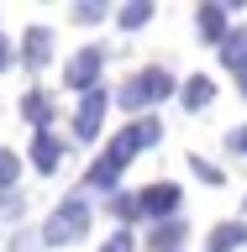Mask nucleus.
Listing matches in <instances>:
<instances>
[{"label":"nucleus","instance_id":"obj_1","mask_svg":"<svg viewBox=\"0 0 247 252\" xmlns=\"http://www.w3.org/2000/svg\"><path fill=\"white\" fill-rule=\"evenodd\" d=\"M163 142V121L158 116H137V121H126L116 137H110V147L100 158H95V168H90V179L84 184L90 189H116V179L126 173V163L137 153H147V147H158Z\"/></svg>","mask_w":247,"mask_h":252},{"label":"nucleus","instance_id":"obj_2","mask_svg":"<svg viewBox=\"0 0 247 252\" xmlns=\"http://www.w3.org/2000/svg\"><path fill=\"white\" fill-rule=\"evenodd\" d=\"M84 231H90V200H84V194H69V200H58V210L47 216L42 247H69V242H79Z\"/></svg>","mask_w":247,"mask_h":252},{"label":"nucleus","instance_id":"obj_3","mask_svg":"<svg viewBox=\"0 0 247 252\" xmlns=\"http://www.w3.org/2000/svg\"><path fill=\"white\" fill-rule=\"evenodd\" d=\"M169 94H179V84H174L169 68H142V74H132L121 90H116V105L121 110H142V105L169 100Z\"/></svg>","mask_w":247,"mask_h":252},{"label":"nucleus","instance_id":"obj_4","mask_svg":"<svg viewBox=\"0 0 247 252\" xmlns=\"http://www.w3.org/2000/svg\"><path fill=\"white\" fill-rule=\"evenodd\" d=\"M100 68H106V47H79L74 58H69V90H79V94H90V90H100Z\"/></svg>","mask_w":247,"mask_h":252},{"label":"nucleus","instance_id":"obj_5","mask_svg":"<svg viewBox=\"0 0 247 252\" xmlns=\"http://www.w3.org/2000/svg\"><path fill=\"white\" fill-rule=\"evenodd\" d=\"M179 205H184V189H179V184H147V189H142V216L153 220V226H158V220H174Z\"/></svg>","mask_w":247,"mask_h":252},{"label":"nucleus","instance_id":"obj_6","mask_svg":"<svg viewBox=\"0 0 247 252\" xmlns=\"http://www.w3.org/2000/svg\"><path fill=\"white\" fill-rule=\"evenodd\" d=\"M106 110H110V90H90L84 100H79L74 137H79V142H95V137H100V121H106Z\"/></svg>","mask_w":247,"mask_h":252},{"label":"nucleus","instance_id":"obj_7","mask_svg":"<svg viewBox=\"0 0 247 252\" xmlns=\"http://www.w3.org/2000/svg\"><path fill=\"white\" fill-rule=\"evenodd\" d=\"M47 58H53V32L47 27H27V37H21V63H27V74L47 68Z\"/></svg>","mask_w":247,"mask_h":252},{"label":"nucleus","instance_id":"obj_8","mask_svg":"<svg viewBox=\"0 0 247 252\" xmlns=\"http://www.w3.org/2000/svg\"><path fill=\"white\" fill-rule=\"evenodd\" d=\"M195 32H200L205 42H226V37H232V32H226V5H216V0H205L200 11H195Z\"/></svg>","mask_w":247,"mask_h":252},{"label":"nucleus","instance_id":"obj_9","mask_svg":"<svg viewBox=\"0 0 247 252\" xmlns=\"http://www.w3.org/2000/svg\"><path fill=\"white\" fill-rule=\"evenodd\" d=\"M63 163V142L53 131H32V168L37 173H53Z\"/></svg>","mask_w":247,"mask_h":252},{"label":"nucleus","instance_id":"obj_10","mask_svg":"<svg viewBox=\"0 0 247 252\" xmlns=\"http://www.w3.org/2000/svg\"><path fill=\"white\" fill-rule=\"evenodd\" d=\"M211 100H216V79H211V74H195V79H184V84H179V105H184L189 116H195V110H205Z\"/></svg>","mask_w":247,"mask_h":252},{"label":"nucleus","instance_id":"obj_11","mask_svg":"<svg viewBox=\"0 0 247 252\" xmlns=\"http://www.w3.org/2000/svg\"><path fill=\"white\" fill-rule=\"evenodd\" d=\"M184 236H189V220H184V216H174V220H158L153 231H147V247H153V252H174Z\"/></svg>","mask_w":247,"mask_h":252},{"label":"nucleus","instance_id":"obj_12","mask_svg":"<svg viewBox=\"0 0 247 252\" xmlns=\"http://www.w3.org/2000/svg\"><path fill=\"white\" fill-rule=\"evenodd\" d=\"M237 247H247V220H221L205 236V252H237Z\"/></svg>","mask_w":247,"mask_h":252},{"label":"nucleus","instance_id":"obj_13","mask_svg":"<svg viewBox=\"0 0 247 252\" xmlns=\"http://www.w3.org/2000/svg\"><path fill=\"white\" fill-rule=\"evenodd\" d=\"M21 116H27L37 131H53V94H47V90H27V100H21Z\"/></svg>","mask_w":247,"mask_h":252},{"label":"nucleus","instance_id":"obj_14","mask_svg":"<svg viewBox=\"0 0 247 252\" xmlns=\"http://www.w3.org/2000/svg\"><path fill=\"white\" fill-rule=\"evenodd\" d=\"M221 63H226V68H237V74H247V27L232 32V37L221 42Z\"/></svg>","mask_w":247,"mask_h":252},{"label":"nucleus","instance_id":"obj_15","mask_svg":"<svg viewBox=\"0 0 247 252\" xmlns=\"http://www.w3.org/2000/svg\"><path fill=\"white\" fill-rule=\"evenodd\" d=\"M116 21H121V32H137L153 21V0H132V5H121L116 11Z\"/></svg>","mask_w":247,"mask_h":252},{"label":"nucleus","instance_id":"obj_16","mask_svg":"<svg viewBox=\"0 0 247 252\" xmlns=\"http://www.w3.org/2000/svg\"><path fill=\"white\" fill-rule=\"evenodd\" d=\"M110 216L121 220V226H126V220H137L142 216V194H126V189H121V194H110Z\"/></svg>","mask_w":247,"mask_h":252},{"label":"nucleus","instance_id":"obj_17","mask_svg":"<svg viewBox=\"0 0 247 252\" xmlns=\"http://www.w3.org/2000/svg\"><path fill=\"white\" fill-rule=\"evenodd\" d=\"M16 179H21V158H16L11 147H0V194H11Z\"/></svg>","mask_w":247,"mask_h":252},{"label":"nucleus","instance_id":"obj_18","mask_svg":"<svg viewBox=\"0 0 247 252\" xmlns=\"http://www.w3.org/2000/svg\"><path fill=\"white\" fill-rule=\"evenodd\" d=\"M100 16H110V5H100V0H84V5H74V21H100Z\"/></svg>","mask_w":247,"mask_h":252},{"label":"nucleus","instance_id":"obj_19","mask_svg":"<svg viewBox=\"0 0 247 252\" xmlns=\"http://www.w3.org/2000/svg\"><path fill=\"white\" fill-rule=\"evenodd\" d=\"M42 247V231H16L11 236V252H37Z\"/></svg>","mask_w":247,"mask_h":252},{"label":"nucleus","instance_id":"obj_20","mask_svg":"<svg viewBox=\"0 0 247 252\" xmlns=\"http://www.w3.org/2000/svg\"><path fill=\"white\" fill-rule=\"evenodd\" d=\"M189 168L200 173L205 184H221V179H226V173H221V168H216V163H205V158H195V163H189Z\"/></svg>","mask_w":247,"mask_h":252},{"label":"nucleus","instance_id":"obj_21","mask_svg":"<svg viewBox=\"0 0 247 252\" xmlns=\"http://www.w3.org/2000/svg\"><path fill=\"white\" fill-rule=\"evenodd\" d=\"M226 153L247 158V126H237V131H226Z\"/></svg>","mask_w":247,"mask_h":252},{"label":"nucleus","instance_id":"obj_22","mask_svg":"<svg viewBox=\"0 0 247 252\" xmlns=\"http://www.w3.org/2000/svg\"><path fill=\"white\" fill-rule=\"evenodd\" d=\"M100 252H132V231H116V236H110V242H106Z\"/></svg>","mask_w":247,"mask_h":252},{"label":"nucleus","instance_id":"obj_23","mask_svg":"<svg viewBox=\"0 0 247 252\" xmlns=\"http://www.w3.org/2000/svg\"><path fill=\"white\" fill-rule=\"evenodd\" d=\"M16 58H21V53H16V47H11V42H5V37H0V74H5V68H11V63H16Z\"/></svg>","mask_w":247,"mask_h":252},{"label":"nucleus","instance_id":"obj_24","mask_svg":"<svg viewBox=\"0 0 247 252\" xmlns=\"http://www.w3.org/2000/svg\"><path fill=\"white\" fill-rule=\"evenodd\" d=\"M0 205H5V216H21V210H27V205H21V194H16V189H11V194H5V200H0Z\"/></svg>","mask_w":247,"mask_h":252},{"label":"nucleus","instance_id":"obj_25","mask_svg":"<svg viewBox=\"0 0 247 252\" xmlns=\"http://www.w3.org/2000/svg\"><path fill=\"white\" fill-rule=\"evenodd\" d=\"M237 84H242V94H247V74H237Z\"/></svg>","mask_w":247,"mask_h":252}]
</instances>
